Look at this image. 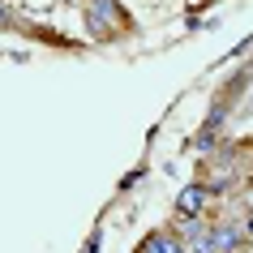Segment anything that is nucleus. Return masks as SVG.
I'll use <instances>...</instances> for the list:
<instances>
[{
    "mask_svg": "<svg viewBox=\"0 0 253 253\" xmlns=\"http://www.w3.org/2000/svg\"><path fill=\"white\" fill-rule=\"evenodd\" d=\"M82 22H86V35L94 43H116V39H125V35L137 30L133 13L125 9V0H86Z\"/></svg>",
    "mask_w": 253,
    "mask_h": 253,
    "instance_id": "f257e3e1",
    "label": "nucleus"
},
{
    "mask_svg": "<svg viewBox=\"0 0 253 253\" xmlns=\"http://www.w3.org/2000/svg\"><path fill=\"white\" fill-rule=\"evenodd\" d=\"M0 30H22V17L13 13L9 0H0Z\"/></svg>",
    "mask_w": 253,
    "mask_h": 253,
    "instance_id": "39448f33",
    "label": "nucleus"
},
{
    "mask_svg": "<svg viewBox=\"0 0 253 253\" xmlns=\"http://www.w3.org/2000/svg\"><path fill=\"white\" fill-rule=\"evenodd\" d=\"M253 240L245 232V223H232V219H211V232H206V253H249Z\"/></svg>",
    "mask_w": 253,
    "mask_h": 253,
    "instance_id": "f03ea898",
    "label": "nucleus"
},
{
    "mask_svg": "<svg viewBox=\"0 0 253 253\" xmlns=\"http://www.w3.org/2000/svg\"><path fill=\"white\" fill-rule=\"evenodd\" d=\"M137 253H189V240L180 236V227L168 223V227H155L146 240H142V249Z\"/></svg>",
    "mask_w": 253,
    "mask_h": 253,
    "instance_id": "20e7f679",
    "label": "nucleus"
},
{
    "mask_svg": "<svg viewBox=\"0 0 253 253\" xmlns=\"http://www.w3.org/2000/svg\"><path fill=\"white\" fill-rule=\"evenodd\" d=\"M245 232H249V240H253V214H249V219H245Z\"/></svg>",
    "mask_w": 253,
    "mask_h": 253,
    "instance_id": "423d86ee",
    "label": "nucleus"
},
{
    "mask_svg": "<svg viewBox=\"0 0 253 253\" xmlns=\"http://www.w3.org/2000/svg\"><path fill=\"white\" fill-rule=\"evenodd\" d=\"M211 202H214V193L202 180H193V185H185L176 193V219H206L211 214Z\"/></svg>",
    "mask_w": 253,
    "mask_h": 253,
    "instance_id": "7ed1b4c3",
    "label": "nucleus"
}]
</instances>
